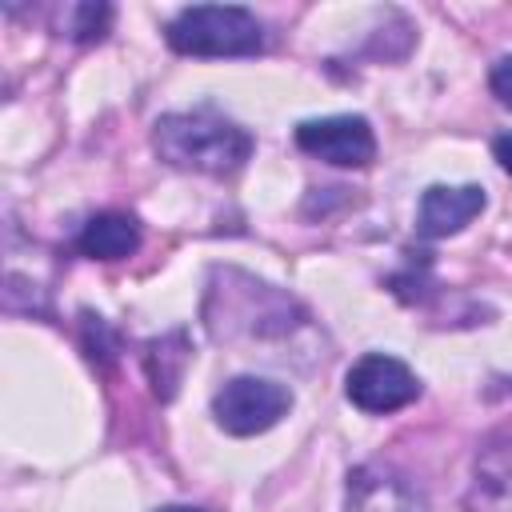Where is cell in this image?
Listing matches in <instances>:
<instances>
[{
	"instance_id": "6da1fadb",
	"label": "cell",
	"mask_w": 512,
	"mask_h": 512,
	"mask_svg": "<svg viewBox=\"0 0 512 512\" xmlns=\"http://www.w3.org/2000/svg\"><path fill=\"white\" fill-rule=\"evenodd\" d=\"M152 148L172 168L204 172V176H232L252 156V136L236 120L212 108H192V112L160 116L152 128Z\"/></svg>"
},
{
	"instance_id": "7a4b0ae2",
	"label": "cell",
	"mask_w": 512,
	"mask_h": 512,
	"mask_svg": "<svg viewBox=\"0 0 512 512\" xmlns=\"http://www.w3.org/2000/svg\"><path fill=\"white\" fill-rule=\"evenodd\" d=\"M208 332L216 340H264V336H288L300 324V308L292 296L276 292L264 280H252L236 268L216 272L208 288Z\"/></svg>"
},
{
	"instance_id": "3957f363",
	"label": "cell",
	"mask_w": 512,
	"mask_h": 512,
	"mask_svg": "<svg viewBox=\"0 0 512 512\" xmlns=\"http://www.w3.org/2000/svg\"><path fill=\"white\" fill-rule=\"evenodd\" d=\"M168 44L180 56H256L264 48V28L248 8L236 4H196L172 16Z\"/></svg>"
},
{
	"instance_id": "277c9868",
	"label": "cell",
	"mask_w": 512,
	"mask_h": 512,
	"mask_svg": "<svg viewBox=\"0 0 512 512\" xmlns=\"http://www.w3.org/2000/svg\"><path fill=\"white\" fill-rule=\"evenodd\" d=\"M292 408V392L268 376H232L212 396V416L228 436H256L280 424Z\"/></svg>"
},
{
	"instance_id": "5b68a950",
	"label": "cell",
	"mask_w": 512,
	"mask_h": 512,
	"mask_svg": "<svg viewBox=\"0 0 512 512\" xmlns=\"http://www.w3.org/2000/svg\"><path fill=\"white\" fill-rule=\"evenodd\" d=\"M344 392H348V400H352L360 412H368V416H388V412L408 408V404L420 396V380H416V372H412L404 360H396V356H388V352H368V356H360V360L348 368Z\"/></svg>"
},
{
	"instance_id": "8992f818",
	"label": "cell",
	"mask_w": 512,
	"mask_h": 512,
	"mask_svg": "<svg viewBox=\"0 0 512 512\" xmlns=\"http://www.w3.org/2000/svg\"><path fill=\"white\" fill-rule=\"evenodd\" d=\"M296 144L336 168H364L376 156V136L364 116H320L296 128Z\"/></svg>"
},
{
	"instance_id": "52a82bcc",
	"label": "cell",
	"mask_w": 512,
	"mask_h": 512,
	"mask_svg": "<svg viewBox=\"0 0 512 512\" xmlns=\"http://www.w3.org/2000/svg\"><path fill=\"white\" fill-rule=\"evenodd\" d=\"M344 512H428L424 492L388 464H360L348 472Z\"/></svg>"
},
{
	"instance_id": "ba28073f",
	"label": "cell",
	"mask_w": 512,
	"mask_h": 512,
	"mask_svg": "<svg viewBox=\"0 0 512 512\" xmlns=\"http://www.w3.org/2000/svg\"><path fill=\"white\" fill-rule=\"evenodd\" d=\"M464 512H512V428L492 432L476 448Z\"/></svg>"
},
{
	"instance_id": "9c48e42d",
	"label": "cell",
	"mask_w": 512,
	"mask_h": 512,
	"mask_svg": "<svg viewBox=\"0 0 512 512\" xmlns=\"http://www.w3.org/2000/svg\"><path fill=\"white\" fill-rule=\"evenodd\" d=\"M488 196L480 184H432L420 196L416 208V232L428 240H444L456 236L460 228H468L480 212H484Z\"/></svg>"
},
{
	"instance_id": "30bf717a",
	"label": "cell",
	"mask_w": 512,
	"mask_h": 512,
	"mask_svg": "<svg viewBox=\"0 0 512 512\" xmlns=\"http://www.w3.org/2000/svg\"><path fill=\"white\" fill-rule=\"evenodd\" d=\"M140 248V224L128 212H96L76 236V252L88 260H124Z\"/></svg>"
},
{
	"instance_id": "8fae6325",
	"label": "cell",
	"mask_w": 512,
	"mask_h": 512,
	"mask_svg": "<svg viewBox=\"0 0 512 512\" xmlns=\"http://www.w3.org/2000/svg\"><path fill=\"white\" fill-rule=\"evenodd\" d=\"M108 24H112V8L108 4H72L60 16V36L88 44V40H100L108 32Z\"/></svg>"
},
{
	"instance_id": "7c38bea8",
	"label": "cell",
	"mask_w": 512,
	"mask_h": 512,
	"mask_svg": "<svg viewBox=\"0 0 512 512\" xmlns=\"http://www.w3.org/2000/svg\"><path fill=\"white\" fill-rule=\"evenodd\" d=\"M488 88H492V96L512 112V56H500V60L492 64V72H488Z\"/></svg>"
},
{
	"instance_id": "4fadbf2b",
	"label": "cell",
	"mask_w": 512,
	"mask_h": 512,
	"mask_svg": "<svg viewBox=\"0 0 512 512\" xmlns=\"http://www.w3.org/2000/svg\"><path fill=\"white\" fill-rule=\"evenodd\" d=\"M492 152H496V160H500V168L512 176V132H504V136H496L492 140Z\"/></svg>"
},
{
	"instance_id": "5bb4252c",
	"label": "cell",
	"mask_w": 512,
	"mask_h": 512,
	"mask_svg": "<svg viewBox=\"0 0 512 512\" xmlns=\"http://www.w3.org/2000/svg\"><path fill=\"white\" fill-rule=\"evenodd\" d=\"M156 512H208V508H192V504H164Z\"/></svg>"
}]
</instances>
